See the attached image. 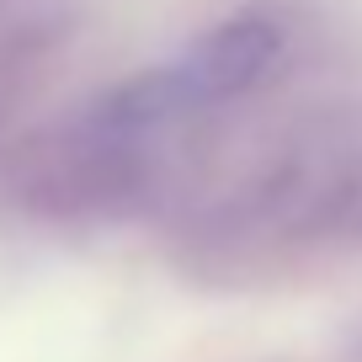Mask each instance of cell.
Returning a JSON list of instances; mask_svg holds the SVG:
<instances>
[{
	"label": "cell",
	"mask_w": 362,
	"mask_h": 362,
	"mask_svg": "<svg viewBox=\"0 0 362 362\" xmlns=\"http://www.w3.org/2000/svg\"><path fill=\"white\" fill-rule=\"evenodd\" d=\"M235 107L176 54L123 86L90 96L33 134L11 165V192L33 214H112L181 192L218 149Z\"/></svg>",
	"instance_id": "obj_1"
},
{
	"label": "cell",
	"mask_w": 362,
	"mask_h": 362,
	"mask_svg": "<svg viewBox=\"0 0 362 362\" xmlns=\"http://www.w3.org/2000/svg\"><path fill=\"white\" fill-rule=\"evenodd\" d=\"M187 229L208 250H304L362 240V112H298L208 155L181 187Z\"/></svg>",
	"instance_id": "obj_2"
},
{
	"label": "cell",
	"mask_w": 362,
	"mask_h": 362,
	"mask_svg": "<svg viewBox=\"0 0 362 362\" xmlns=\"http://www.w3.org/2000/svg\"><path fill=\"white\" fill-rule=\"evenodd\" d=\"M64 43V11L54 0H0V128L27 102Z\"/></svg>",
	"instance_id": "obj_3"
}]
</instances>
